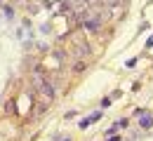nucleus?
Masks as SVG:
<instances>
[{
    "mask_svg": "<svg viewBox=\"0 0 153 141\" xmlns=\"http://www.w3.org/2000/svg\"><path fill=\"white\" fill-rule=\"evenodd\" d=\"M33 87H36V89H38L40 94H42V97H45V103H50V101L54 99V87H52V85H50V82L45 80V78H42V75H38V73H36V75H33Z\"/></svg>",
    "mask_w": 153,
    "mask_h": 141,
    "instance_id": "nucleus-1",
    "label": "nucleus"
},
{
    "mask_svg": "<svg viewBox=\"0 0 153 141\" xmlns=\"http://www.w3.org/2000/svg\"><path fill=\"white\" fill-rule=\"evenodd\" d=\"M82 24H85V26H87V31H92V33L99 28V21H97L94 17H85V19H82Z\"/></svg>",
    "mask_w": 153,
    "mask_h": 141,
    "instance_id": "nucleus-2",
    "label": "nucleus"
},
{
    "mask_svg": "<svg viewBox=\"0 0 153 141\" xmlns=\"http://www.w3.org/2000/svg\"><path fill=\"white\" fill-rule=\"evenodd\" d=\"M99 118H101V113H99V111H97V113H92V115H90V118H85V120L80 122V127H87V125H92V122H94V120H99Z\"/></svg>",
    "mask_w": 153,
    "mask_h": 141,
    "instance_id": "nucleus-3",
    "label": "nucleus"
},
{
    "mask_svg": "<svg viewBox=\"0 0 153 141\" xmlns=\"http://www.w3.org/2000/svg\"><path fill=\"white\" fill-rule=\"evenodd\" d=\"M139 122H141V127H151L153 118H151V115H141V120H139Z\"/></svg>",
    "mask_w": 153,
    "mask_h": 141,
    "instance_id": "nucleus-4",
    "label": "nucleus"
},
{
    "mask_svg": "<svg viewBox=\"0 0 153 141\" xmlns=\"http://www.w3.org/2000/svg\"><path fill=\"white\" fill-rule=\"evenodd\" d=\"M106 2H108V5H115V2H118V0H106Z\"/></svg>",
    "mask_w": 153,
    "mask_h": 141,
    "instance_id": "nucleus-5",
    "label": "nucleus"
},
{
    "mask_svg": "<svg viewBox=\"0 0 153 141\" xmlns=\"http://www.w3.org/2000/svg\"><path fill=\"white\" fill-rule=\"evenodd\" d=\"M108 141H118V137H115V139H108Z\"/></svg>",
    "mask_w": 153,
    "mask_h": 141,
    "instance_id": "nucleus-6",
    "label": "nucleus"
}]
</instances>
